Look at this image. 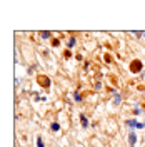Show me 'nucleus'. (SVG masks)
I'll use <instances>...</instances> for the list:
<instances>
[{
  "label": "nucleus",
  "instance_id": "obj_17",
  "mask_svg": "<svg viewBox=\"0 0 145 147\" xmlns=\"http://www.w3.org/2000/svg\"><path fill=\"white\" fill-rule=\"evenodd\" d=\"M144 125H145V122H144Z\"/></svg>",
  "mask_w": 145,
  "mask_h": 147
},
{
  "label": "nucleus",
  "instance_id": "obj_14",
  "mask_svg": "<svg viewBox=\"0 0 145 147\" xmlns=\"http://www.w3.org/2000/svg\"><path fill=\"white\" fill-rule=\"evenodd\" d=\"M95 89H97V90H100V89H102V84L97 82V84H95Z\"/></svg>",
  "mask_w": 145,
  "mask_h": 147
},
{
  "label": "nucleus",
  "instance_id": "obj_11",
  "mask_svg": "<svg viewBox=\"0 0 145 147\" xmlns=\"http://www.w3.org/2000/svg\"><path fill=\"white\" fill-rule=\"evenodd\" d=\"M50 44H52V47H58L60 45V38H52Z\"/></svg>",
  "mask_w": 145,
  "mask_h": 147
},
{
  "label": "nucleus",
  "instance_id": "obj_13",
  "mask_svg": "<svg viewBox=\"0 0 145 147\" xmlns=\"http://www.w3.org/2000/svg\"><path fill=\"white\" fill-rule=\"evenodd\" d=\"M64 57H65V59H70V57H72V50H68V49H67V50H65V54H64Z\"/></svg>",
  "mask_w": 145,
  "mask_h": 147
},
{
  "label": "nucleus",
  "instance_id": "obj_5",
  "mask_svg": "<svg viewBox=\"0 0 145 147\" xmlns=\"http://www.w3.org/2000/svg\"><path fill=\"white\" fill-rule=\"evenodd\" d=\"M125 124H127L128 127H130V130H134V127L137 129V124H138V120H135V119H128Z\"/></svg>",
  "mask_w": 145,
  "mask_h": 147
},
{
  "label": "nucleus",
  "instance_id": "obj_4",
  "mask_svg": "<svg viewBox=\"0 0 145 147\" xmlns=\"http://www.w3.org/2000/svg\"><path fill=\"white\" fill-rule=\"evenodd\" d=\"M113 92V105H120V102H122V97H120V94L117 90H112Z\"/></svg>",
  "mask_w": 145,
  "mask_h": 147
},
{
  "label": "nucleus",
  "instance_id": "obj_9",
  "mask_svg": "<svg viewBox=\"0 0 145 147\" xmlns=\"http://www.w3.org/2000/svg\"><path fill=\"white\" fill-rule=\"evenodd\" d=\"M50 130H52V132H58V130H60V124H58V122H54V124L50 125Z\"/></svg>",
  "mask_w": 145,
  "mask_h": 147
},
{
  "label": "nucleus",
  "instance_id": "obj_1",
  "mask_svg": "<svg viewBox=\"0 0 145 147\" xmlns=\"http://www.w3.org/2000/svg\"><path fill=\"white\" fill-rule=\"evenodd\" d=\"M142 69H144V62H142L140 59H134V60L130 62V65H128V70L132 74H140Z\"/></svg>",
  "mask_w": 145,
  "mask_h": 147
},
{
  "label": "nucleus",
  "instance_id": "obj_10",
  "mask_svg": "<svg viewBox=\"0 0 145 147\" xmlns=\"http://www.w3.org/2000/svg\"><path fill=\"white\" fill-rule=\"evenodd\" d=\"M37 147H45V144H44V139H42V136H38V137H37Z\"/></svg>",
  "mask_w": 145,
  "mask_h": 147
},
{
  "label": "nucleus",
  "instance_id": "obj_6",
  "mask_svg": "<svg viewBox=\"0 0 145 147\" xmlns=\"http://www.w3.org/2000/svg\"><path fill=\"white\" fill-rule=\"evenodd\" d=\"M80 124H82V127H83V129H87V127H89V119H87V117H85L83 114L80 115Z\"/></svg>",
  "mask_w": 145,
  "mask_h": 147
},
{
  "label": "nucleus",
  "instance_id": "obj_3",
  "mask_svg": "<svg viewBox=\"0 0 145 147\" xmlns=\"http://www.w3.org/2000/svg\"><path fill=\"white\" fill-rule=\"evenodd\" d=\"M135 144H137V134H135V130H130L128 132V146L134 147Z\"/></svg>",
  "mask_w": 145,
  "mask_h": 147
},
{
  "label": "nucleus",
  "instance_id": "obj_8",
  "mask_svg": "<svg viewBox=\"0 0 145 147\" xmlns=\"http://www.w3.org/2000/svg\"><path fill=\"white\" fill-rule=\"evenodd\" d=\"M75 44H77L75 37H70V38H68V44H67V49H68V50H72V47L75 45Z\"/></svg>",
  "mask_w": 145,
  "mask_h": 147
},
{
  "label": "nucleus",
  "instance_id": "obj_15",
  "mask_svg": "<svg viewBox=\"0 0 145 147\" xmlns=\"http://www.w3.org/2000/svg\"><path fill=\"white\" fill-rule=\"evenodd\" d=\"M134 114H135V115H138V114H140V109H138V107H135V109H134Z\"/></svg>",
  "mask_w": 145,
  "mask_h": 147
},
{
  "label": "nucleus",
  "instance_id": "obj_7",
  "mask_svg": "<svg viewBox=\"0 0 145 147\" xmlns=\"http://www.w3.org/2000/svg\"><path fill=\"white\" fill-rule=\"evenodd\" d=\"M40 37L45 38V40H48V38L52 37V32H48V30H42V32H40Z\"/></svg>",
  "mask_w": 145,
  "mask_h": 147
},
{
  "label": "nucleus",
  "instance_id": "obj_2",
  "mask_svg": "<svg viewBox=\"0 0 145 147\" xmlns=\"http://www.w3.org/2000/svg\"><path fill=\"white\" fill-rule=\"evenodd\" d=\"M37 84L40 85V87H44V89H48L50 87V79H48V75H44V74H38L37 75Z\"/></svg>",
  "mask_w": 145,
  "mask_h": 147
},
{
  "label": "nucleus",
  "instance_id": "obj_12",
  "mask_svg": "<svg viewBox=\"0 0 145 147\" xmlns=\"http://www.w3.org/2000/svg\"><path fill=\"white\" fill-rule=\"evenodd\" d=\"M73 99H75V102H80L82 100V95L79 94V92H75V94H73Z\"/></svg>",
  "mask_w": 145,
  "mask_h": 147
},
{
  "label": "nucleus",
  "instance_id": "obj_16",
  "mask_svg": "<svg viewBox=\"0 0 145 147\" xmlns=\"http://www.w3.org/2000/svg\"><path fill=\"white\" fill-rule=\"evenodd\" d=\"M144 38H145V32H144Z\"/></svg>",
  "mask_w": 145,
  "mask_h": 147
}]
</instances>
